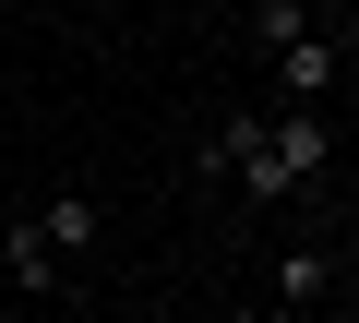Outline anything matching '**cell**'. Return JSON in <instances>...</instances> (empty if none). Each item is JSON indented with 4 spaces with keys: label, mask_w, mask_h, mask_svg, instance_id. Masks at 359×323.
<instances>
[{
    "label": "cell",
    "mask_w": 359,
    "mask_h": 323,
    "mask_svg": "<svg viewBox=\"0 0 359 323\" xmlns=\"http://www.w3.org/2000/svg\"><path fill=\"white\" fill-rule=\"evenodd\" d=\"M323 156H335L323 108H228L204 132V168H228L252 204H287L299 180H323Z\"/></svg>",
    "instance_id": "cell-1"
},
{
    "label": "cell",
    "mask_w": 359,
    "mask_h": 323,
    "mask_svg": "<svg viewBox=\"0 0 359 323\" xmlns=\"http://www.w3.org/2000/svg\"><path fill=\"white\" fill-rule=\"evenodd\" d=\"M335 72H347V48H335L323 25H299V36L276 48V84H287V108H323V96H335Z\"/></svg>",
    "instance_id": "cell-2"
},
{
    "label": "cell",
    "mask_w": 359,
    "mask_h": 323,
    "mask_svg": "<svg viewBox=\"0 0 359 323\" xmlns=\"http://www.w3.org/2000/svg\"><path fill=\"white\" fill-rule=\"evenodd\" d=\"M0 275H13L25 299H60V287H72V263L48 252V228H36V216H13V228H0Z\"/></svg>",
    "instance_id": "cell-3"
},
{
    "label": "cell",
    "mask_w": 359,
    "mask_h": 323,
    "mask_svg": "<svg viewBox=\"0 0 359 323\" xmlns=\"http://www.w3.org/2000/svg\"><path fill=\"white\" fill-rule=\"evenodd\" d=\"M36 228H48V252H60V263H84L108 216H96V192H48V204H36Z\"/></svg>",
    "instance_id": "cell-4"
},
{
    "label": "cell",
    "mask_w": 359,
    "mask_h": 323,
    "mask_svg": "<svg viewBox=\"0 0 359 323\" xmlns=\"http://www.w3.org/2000/svg\"><path fill=\"white\" fill-rule=\"evenodd\" d=\"M311 299H335V252H287L276 263V311H311Z\"/></svg>",
    "instance_id": "cell-5"
},
{
    "label": "cell",
    "mask_w": 359,
    "mask_h": 323,
    "mask_svg": "<svg viewBox=\"0 0 359 323\" xmlns=\"http://www.w3.org/2000/svg\"><path fill=\"white\" fill-rule=\"evenodd\" d=\"M299 25H311V13H299V0H252V36H264V48H287Z\"/></svg>",
    "instance_id": "cell-6"
},
{
    "label": "cell",
    "mask_w": 359,
    "mask_h": 323,
    "mask_svg": "<svg viewBox=\"0 0 359 323\" xmlns=\"http://www.w3.org/2000/svg\"><path fill=\"white\" fill-rule=\"evenodd\" d=\"M204 323H287L276 299H240V311H204Z\"/></svg>",
    "instance_id": "cell-7"
},
{
    "label": "cell",
    "mask_w": 359,
    "mask_h": 323,
    "mask_svg": "<svg viewBox=\"0 0 359 323\" xmlns=\"http://www.w3.org/2000/svg\"><path fill=\"white\" fill-rule=\"evenodd\" d=\"M0 13H13V0H0Z\"/></svg>",
    "instance_id": "cell-8"
}]
</instances>
